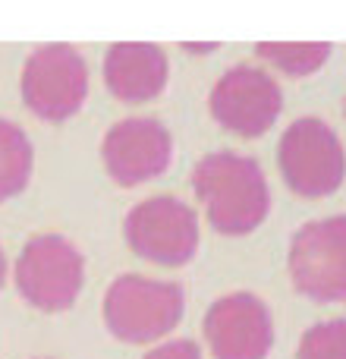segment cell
<instances>
[{
  "instance_id": "6da1fadb",
  "label": "cell",
  "mask_w": 346,
  "mask_h": 359,
  "mask_svg": "<svg viewBox=\"0 0 346 359\" xmlns=\"http://www.w3.org/2000/svg\"><path fill=\"white\" fill-rule=\"evenodd\" d=\"M192 189L208 208L211 227L221 233H252L271 208V192L258 161L233 151L205 155L192 170Z\"/></svg>"
},
{
  "instance_id": "7a4b0ae2",
  "label": "cell",
  "mask_w": 346,
  "mask_h": 359,
  "mask_svg": "<svg viewBox=\"0 0 346 359\" xmlns=\"http://www.w3.org/2000/svg\"><path fill=\"white\" fill-rule=\"evenodd\" d=\"M183 290L167 280L123 274L104 297V322L120 341L151 344L177 328L183 316Z\"/></svg>"
},
{
  "instance_id": "3957f363",
  "label": "cell",
  "mask_w": 346,
  "mask_h": 359,
  "mask_svg": "<svg viewBox=\"0 0 346 359\" xmlns=\"http://www.w3.org/2000/svg\"><path fill=\"white\" fill-rule=\"evenodd\" d=\"M280 174L296 196L321 198L343 183L346 155L337 133L318 117H299L286 126L277 149Z\"/></svg>"
},
{
  "instance_id": "277c9868",
  "label": "cell",
  "mask_w": 346,
  "mask_h": 359,
  "mask_svg": "<svg viewBox=\"0 0 346 359\" xmlns=\"http://www.w3.org/2000/svg\"><path fill=\"white\" fill-rule=\"evenodd\" d=\"M82 280H85V262L67 236L41 233L25 243V249L19 252V293L38 309H69L82 290Z\"/></svg>"
},
{
  "instance_id": "5b68a950",
  "label": "cell",
  "mask_w": 346,
  "mask_h": 359,
  "mask_svg": "<svg viewBox=\"0 0 346 359\" xmlns=\"http://www.w3.org/2000/svg\"><path fill=\"white\" fill-rule=\"evenodd\" d=\"M290 274L299 293L318 303L346 299V215L312 221L293 236Z\"/></svg>"
},
{
  "instance_id": "8992f818",
  "label": "cell",
  "mask_w": 346,
  "mask_h": 359,
  "mask_svg": "<svg viewBox=\"0 0 346 359\" xmlns=\"http://www.w3.org/2000/svg\"><path fill=\"white\" fill-rule=\"evenodd\" d=\"M88 92V69L69 44H44L25 60L22 101L44 120H67L82 107Z\"/></svg>"
},
{
  "instance_id": "52a82bcc",
  "label": "cell",
  "mask_w": 346,
  "mask_h": 359,
  "mask_svg": "<svg viewBox=\"0 0 346 359\" xmlns=\"http://www.w3.org/2000/svg\"><path fill=\"white\" fill-rule=\"evenodd\" d=\"M123 233L132 252L142 259L158 265H186L198 249V217L179 198L155 196L126 215Z\"/></svg>"
},
{
  "instance_id": "ba28073f",
  "label": "cell",
  "mask_w": 346,
  "mask_h": 359,
  "mask_svg": "<svg viewBox=\"0 0 346 359\" xmlns=\"http://www.w3.org/2000/svg\"><path fill=\"white\" fill-rule=\"evenodd\" d=\"M284 107L280 86L258 67L236 63L230 73L217 79L211 92V114L217 123L240 136H261L274 126Z\"/></svg>"
},
{
  "instance_id": "9c48e42d",
  "label": "cell",
  "mask_w": 346,
  "mask_h": 359,
  "mask_svg": "<svg viewBox=\"0 0 346 359\" xmlns=\"http://www.w3.org/2000/svg\"><path fill=\"white\" fill-rule=\"evenodd\" d=\"M214 359H265L274 344L271 312L252 293H230L208 309L202 322Z\"/></svg>"
},
{
  "instance_id": "30bf717a",
  "label": "cell",
  "mask_w": 346,
  "mask_h": 359,
  "mask_svg": "<svg viewBox=\"0 0 346 359\" xmlns=\"http://www.w3.org/2000/svg\"><path fill=\"white\" fill-rule=\"evenodd\" d=\"M170 133L164 123L151 117H130L111 126L104 136L101 155H104L107 174L120 186H136L145 180L164 174L170 164Z\"/></svg>"
},
{
  "instance_id": "8fae6325",
  "label": "cell",
  "mask_w": 346,
  "mask_h": 359,
  "mask_svg": "<svg viewBox=\"0 0 346 359\" xmlns=\"http://www.w3.org/2000/svg\"><path fill=\"white\" fill-rule=\"evenodd\" d=\"M104 82L120 101H148L167 86V57L158 44H113L104 57Z\"/></svg>"
},
{
  "instance_id": "7c38bea8",
  "label": "cell",
  "mask_w": 346,
  "mask_h": 359,
  "mask_svg": "<svg viewBox=\"0 0 346 359\" xmlns=\"http://www.w3.org/2000/svg\"><path fill=\"white\" fill-rule=\"evenodd\" d=\"M32 142L16 123L0 120V202L25 189L32 177Z\"/></svg>"
},
{
  "instance_id": "4fadbf2b",
  "label": "cell",
  "mask_w": 346,
  "mask_h": 359,
  "mask_svg": "<svg viewBox=\"0 0 346 359\" xmlns=\"http://www.w3.org/2000/svg\"><path fill=\"white\" fill-rule=\"evenodd\" d=\"M255 54L265 57L268 63H274L277 69L290 76H309L321 67L331 57L328 41H305V44H258Z\"/></svg>"
},
{
  "instance_id": "5bb4252c",
  "label": "cell",
  "mask_w": 346,
  "mask_h": 359,
  "mask_svg": "<svg viewBox=\"0 0 346 359\" xmlns=\"http://www.w3.org/2000/svg\"><path fill=\"white\" fill-rule=\"evenodd\" d=\"M296 359H346V318L312 325L299 341Z\"/></svg>"
},
{
  "instance_id": "9a60e30c",
  "label": "cell",
  "mask_w": 346,
  "mask_h": 359,
  "mask_svg": "<svg viewBox=\"0 0 346 359\" xmlns=\"http://www.w3.org/2000/svg\"><path fill=\"white\" fill-rule=\"evenodd\" d=\"M145 359H202V353H198V347L192 341H170L164 347L151 350Z\"/></svg>"
},
{
  "instance_id": "2e32d148",
  "label": "cell",
  "mask_w": 346,
  "mask_h": 359,
  "mask_svg": "<svg viewBox=\"0 0 346 359\" xmlns=\"http://www.w3.org/2000/svg\"><path fill=\"white\" fill-rule=\"evenodd\" d=\"M4 280H6V255L0 249V287H4Z\"/></svg>"
}]
</instances>
